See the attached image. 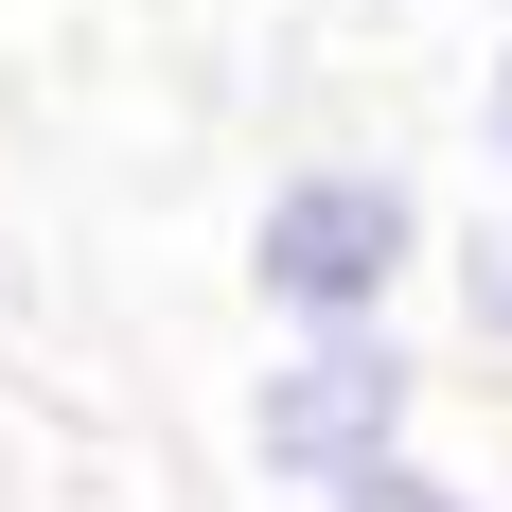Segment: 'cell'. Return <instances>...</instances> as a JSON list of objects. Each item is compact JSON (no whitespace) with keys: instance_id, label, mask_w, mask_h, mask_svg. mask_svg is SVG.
<instances>
[{"instance_id":"6da1fadb","label":"cell","mask_w":512,"mask_h":512,"mask_svg":"<svg viewBox=\"0 0 512 512\" xmlns=\"http://www.w3.org/2000/svg\"><path fill=\"white\" fill-rule=\"evenodd\" d=\"M424 283H442V212L389 142L265 159V195H248V318L265 336H354V318H407Z\"/></svg>"},{"instance_id":"7a4b0ae2","label":"cell","mask_w":512,"mask_h":512,"mask_svg":"<svg viewBox=\"0 0 512 512\" xmlns=\"http://www.w3.org/2000/svg\"><path fill=\"white\" fill-rule=\"evenodd\" d=\"M230 442H248L265 495L318 512L336 477H371V460H407V442H424V336H407V318H354V336H265Z\"/></svg>"},{"instance_id":"3957f363","label":"cell","mask_w":512,"mask_h":512,"mask_svg":"<svg viewBox=\"0 0 512 512\" xmlns=\"http://www.w3.org/2000/svg\"><path fill=\"white\" fill-rule=\"evenodd\" d=\"M442 318H460V354H495V371H512V195L442 230Z\"/></svg>"},{"instance_id":"277c9868","label":"cell","mask_w":512,"mask_h":512,"mask_svg":"<svg viewBox=\"0 0 512 512\" xmlns=\"http://www.w3.org/2000/svg\"><path fill=\"white\" fill-rule=\"evenodd\" d=\"M318 512H512V495H495V477H460L442 442H407V460H371V477H336Z\"/></svg>"},{"instance_id":"5b68a950","label":"cell","mask_w":512,"mask_h":512,"mask_svg":"<svg viewBox=\"0 0 512 512\" xmlns=\"http://www.w3.org/2000/svg\"><path fill=\"white\" fill-rule=\"evenodd\" d=\"M460 142H477V177H495V195H512V36L477 53V89H460Z\"/></svg>"}]
</instances>
